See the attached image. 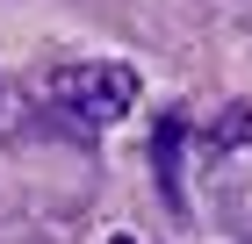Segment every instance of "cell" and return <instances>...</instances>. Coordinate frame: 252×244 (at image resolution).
Listing matches in <instances>:
<instances>
[{
    "mask_svg": "<svg viewBox=\"0 0 252 244\" xmlns=\"http://www.w3.org/2000/svg\"><path fill=\"white\" fill-rule=\"evenodd\" d=\"M108 244H130V237H108Z\"/></svg>",
    "mask_w": 252,
    "mask_h": 244,
    "instance_id": "obj_4",
    "label": "cell"
},
{
    "mask_svg": "<svg viewBox=\"0 0 252 244\" xmlns=\"http://www.w3.org/2000/svg\"><path fill=\"white\" fill-rule=\"evenodd\" d=\"M137 101V72L116 65V57H94V65H58V72H43V108L58 115L65 130H108L123 122Z\"/></svg>",
    "mask_w": 252,
    "mask_h": 244,
    "instance_id": "obj_1",
    "label": "cell"
},
{
    "mask_svg": "<svg viewBox=\"0 0 252 244\" xmlns=\"http://www.w3.org/2000/svg\"><path fill=\"white\" fill-rule=\"evenodd\" d=\"M22 115H29V101H22V86H15V79H0V144H7V136L22 130Z\"/></svg>",
    "mask_w": 252,
    "mask_h": 244,
    "instance_id": "obj_2",
    "label": "cell"
},
{
    "mask_svg": "<svg viewBox=\"0 0 252 244\" xmlns=\"http://www.w3.org/2000/svg\"><path fill=\"white\" fill-rule=\"evenodd\" d=\"M216 144H252V108H231L216 122Z\"/></svg>",
    "mask_w": 252,
    "mask_h": 244,
    "instance_id": "obj_3",
    "label": "cell"
}]
</instances>
